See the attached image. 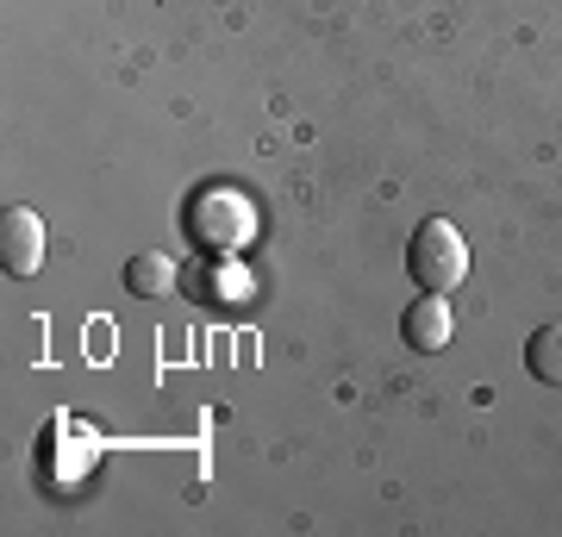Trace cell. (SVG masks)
Here are the masks:
<instances>
[{
	"instance_id": "1",
	"label": "cell",
	"mask_w": 562,
	"mask_h": 537,
	"mask_svg": "<svg viewBox=\"0 0 562 537\" xmlns=\"http://www.w3.org/2000/svg\"><path fill=\"white\" fill-rule=\"evenodd\" d=\"M181 232L201 244L206 257H232V250H244V244L257 238V200L244 194V188H213L206 181L201 194L188 200V213H181Z\"/></svg>"
},
{
	"instance_id": "4",
	"label": "cell",
	"mask_w": 562,
	"mask_h": 537,
	"mask_svg": "<svg viewBox=\"0 0 562 537\" xmlns=\"http://www.w3.org/2000/svg\"><path fill=\"white\" fill-rule=\"evenodd\" d=\"M450 300L443 294H425V300H413L401 313V338H406V350H419V357H431V350H443L450 344Z\"/></svg>"
},
{
	"instance_id": "6",
	"label": "cell",
	"mask_w": 562,
	"mask_h": 537,
	"mask_svg": "<svg viewBox=\"0 0 562 537\" xmlns=\"http://www.w3.org/2000/svg\"><path fill=\"white\" fill-rule=\"evenodd\" d=\"M525 369L543 381V388H562V318L538 325L531 338H525Z\"/></svg>"
},
{
	"instance_id": "2",
	"label": "cell",
	"mask_w": 562,
	"mask_h": 537,
	"mask_svg": "<svg viewBox=\"0 0 562 537\" xmlns=\"http://www.w3.org/2000/svg\"><path fill=\"white\" fill-rule=\"evenodd\" d=\"M406 269H413V281H419L425 294H450V288H462V276H469V244H462V232L450 220H425L419 232H413Z\"/></svg>"
},
{
	"instance_id": "5",
	"label": "cell",
	"mask_w": 562,
	"mask_h": 537,
	"mask_svg": "<svg viewBox=\"0 0 562 537\" xmlns=\"http://www.w3.org/2000/svg\"><path fill=\"white\" fill-rule=\"evenodd\" d=\"M125 288L138 300H162L176 288V262L162 257V250H138V257H125Z\"/></svg>"
},
{
	"instance_id": "3",
	"label": "cell",
	"mask_w": 562,
	"mask_h": 537,
	"mask_svg": "<svg viewBox=\"0 0 562 537\" xmlns=\"http://www.w3.org/2000/svg\"><path fill=\"white\" fill-rule=\"evenodd\" d=\"M0 269L7 276H38L44 269V220L32 206H7L0 213Z\"/></svg>"
}]
</instances>
